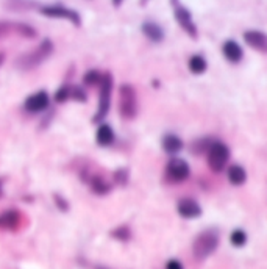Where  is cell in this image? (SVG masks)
Instances as JSON below:
<instances>
[{
	"label": "cell",
	"instance_id": "cell-18",
	"mask_svg": "<svg viewBox=\"0 0 267 269\" xmlns=\"http://www.w3.org/2000/svg\"><path fill=\"white\" fill-rule=\"evenodd\" d=\"M189 70L192 74H203L206 70V60L202 55H194L189 58Z\"/></svg>",
	"mask_w": 267,
	"mask_h": 269
},
{
	"label": "cell",
	"instance_id": "cell-20",
	"mask_svg": "<svg viewBox=\"0 0 267 269\" xmlns=\"http://www.w3.org/2000/svg\"><path fill=\"white\" fill-rule=\"evenodd\" d=\"M102 74L99 70H89L88 74L85 76V83L86 85H97V83H100L102 82Z\"/></svg>",
	"mask_w": 267,
	"mask_h": 269
},
{
	"label": "cell",
	"instance_id": "cell-3",
	"mask_svg": "<svg viewBox=\"0 0 267 269\" xmlns=\"http://www.w3.org/2000/svg\"><path fill=\"white\" fill-rule=\"evenodd\" d=\"M119 111L124 119H133L138 114V97L131 85L125 83L119 89Z\"/></svg>",
	"mask_w": 267,
	"mask_h": 269
},
{
	"label": "cell",
	"instance_id": "cell-15",
	"mask_svg": "<svg viewBox=\"0 0 267 269\" xmlns=\"http://www.w3.org/2000/svg\"><path fill=\"white\" fill-rule=\"evenodd\" d=\"M142 32H144V35L147 36L150 41L161 42L164 39V30L158 26V23H155V22H144L142 23Z\"/></svg>",
	"mask_w": 267,
	"mask_h": 269
},
{
	"label": "cell",
	"instance_id": "cell-7",
	"mask_svg": "<svg viewBox=\"0 0 267 269\" xmlns=\"http://www.w3.org/2000/svg\"><path fill=\"white\" fill-rule=\"evenodd\" d=\"M172 7H174V14H175V19L177 22L180 23V27L192 38V39H197L199 38V30H197V26L194 23L192 20V16H191V11L183 7L181 4L178 2H172Z\"/></svg>",
	"mask_w": 267,
	"mask_h": 269
},
{
	"label": "cell",
	"instance_id": "cell-22",
	"mask_svg": "<svg viewBox=\"0 0 267 269\" xmlns=\"http://www.w3.org/2000/svg\"><path fill=\"white\" fill-rule=\"evenodd\" d=\"M113 235L117 238V239H122V241H127L130 238V230L128 227H119L113 232Z\"/></svg>",
	"mask_w": 267,
	"mask_h": 269
},
{
	"label": "cell",
	"instance_id": "cell-1",
	"mask_svg": "<svg viewBox=\"0 0 267 269\" xmlns=\"http://www.w3.org/2000/svg\"><path fill=\"white\" fill-rule=\"evenodd\" d=\"M219 242H221V235L216 229H206V230L200 232L192 244L194 257H196L197 260L208 258L217 249Z\"/></svg>",
	"mask_w": 267,
	"mask_h": 269
},
{
	"label": "cell",
	"instance_id": "cell-11",
	"mask_svg": "<svg viewBox=\"0 0 267 269\" xmlns=\"http://www.w3.org/2000/svg\"><path fill=\"white\" fill-rule=\"evenodd\" d=\"M11 32H16L23 36H35L36 32L27 26V23H19V22H0V38L10 35Z\"/></svg>",
	"mask_w": 267,
	"mask_h": 269
},
{
	"label": "cell",
	"instance_id": "cell-5",
	"mask_svg": "<svg viewBox=\"0 0 267 269\" xmlns=\"http://www.w3.org/2000/svg\"><path fill=\"white\" fill-rule=\"evenodd\" d=\"M111 89H113V77L111 74H103L100 82V99H99V110L94 116V120H102L111 107Z\"/></svg>",
	"mask_w": 267,
	"mask_h": 269
},
{
	"label": "cell",
	"instance_id": "cell-17",
	"mask_svg": "<svg viewBox=\"0 0 267 269\" xmlns=\"http://www.w3.org/2000/svg\"><path fill=\"white\" fill-rule=\"evenodd\" d=\"M95 138H97V142H99L100 145H110L114 141V132H113V129L110 126L102 124L99 127V130H97Z\"/></svg>",
	"mask_w": 267,
	"mask_h": 269
},
{
	"label": "cell",
	"instance_id": "cell-19",
	"mask_svg": "<svg viewBox=\"0 0 267 269\" xmlns=\"http://www.w3.org/2000/svg\"><path fill=\"white\" fill-rule=\"evenodd\" d=\"M230 241L233 246L236 248H242V246H246V242H247V233L244 230H241V229H236L231 236H230Z\"/></svg>",
	"mask_w": 267,
	"mask_h": 269
},
{
	"label": "cell",
	"instance_id": "cell-10",
	"mask_svg": "<svg viewBox=\"0 0 267 269\" xmlns=\"http://www.w3.org/2000/svg\"><path fill=\"white\" fill-rule=\"evenodd\" d=\"M244 41L256 51L267 54V33H262L259 30H247L244 33Z\"/></svg>",
	"mask_w": 267,
	"mask_h": 269
},
{
	"label": "cell",
	"instance_id": "cell-24",
	"mask_svg": "<svg viewBox=\"0 0 267 269\" xmlns=\"http://www.w3.org/2000/svg\"><path fill=\"white\" fill-rule=\"evenodd\" d=\"M166 269H183V264L178 260H169L166 264Z\"/></svg>",
	"mask_w": 267,
	"mask_h": 269
},
{
	"label": "cell",
	"instance_id": "cell-2",
	"mask_svg": "<svg viewBox=\"0 0 267 269\" xmlns=\"http://www.w3.org/2000/svg\"><path fill=\"white\" fill-rule=\"evenodd\" d=\"M52 48H54L52 42L48 41V39H44V41L35 48V51L29 52L27 55H22V57L17 60L16 64H17V67H20V69H23V70L33 69V67L39 66L47 57H50Z\"/></svg>",
	"mask_w": 267,
	"mask_h": 269
},
{
	"label": "cell",
	"instance_id": "cell-16",
	"mask_svg": "<svg viewBox=\"0 0 267 269\" xmlns=\"http://www.w3.org/2000/svg\"><path fill=\"white\" fill-rule=\"evenodd\" d=\"M228 180L233 183V185H242L246 183L247 180V173L246 169L239 166V164H231L228 167Z\"/></svg>",
	"mask_w": 267,
	"mask_h": 269
},
{
	"label": "cell",
	"instance_id": "cell-25",
	"mask_svg": "<svg viewBox=\"0 0 267 269\" xmlns=\"http://www.w3.org/2000/svg\"><path fill=\"white\" fill-rule=\"evenodd\" d=\"M2 58H4V57H2V55H0V61H2Z\"/></svg>",
	"mask_w": 267,
	"mask_h": 269
},
{
	"label": "cell",
	"instance_id": "cell-9",
	"mask_svg": "<svg viewBox=\"0 0 267 269\" xmlns=\"http://www.w3.org/2000/svg\"><path fill=\"white\" fill-rule=\"evenodd\" d=\"M45 16H50V17H63L67 19L70 22H74L75 26H80V16L72 11L66 7H60V5H52V7H42L41 10Z\"/></svg>",
	"mask_w": 267,
	"mask_h": 269
},
{
	"label": "cell",
	"instance_id": "cell-23",
	"mask_svg": "<svg viewBox=\"0 0 267 269\" xmlns=\"http://www.w3.org/2000/svg\"><path fill=\"white\" fill-rule=\"evenodd\" d=\"M69 95H70V88H66V86H64V88H60V89H58V92H57L55 97H57L58 102H64Z\"/></svg>",
	"mask_w": 267,
	"mask_h": 269
},
{
	"label": "cell",
	"instance_id": "cell-8",
	"mask_svg": "<svg viewBox=\"0 0 267 269\" xmlns=\"http://www.w3.org/2000/svg\"><path fill=\"white\" fill-rule=\"evenodd\" d=\"M177 211L184 219H197L202 216V207L199 205V202H196L194 199H189V198L178 201Z\"/></svg>",
	"mask_w": 267,
	"mask_h": 269
},
{
	"label": "cell",
	"instance_id": "cell-21",
	"mask_svg": "<svg viewBox=\"0 0 267 269\" xmlns=\"http://www.w3.org/2000/svg\"><path fill=\"white\" fill-rule=\"evenodd\" d=\"M114 180L119 183V185H125L127 180H128V170L127 169H119L114 173Z\"/></svg>",
	"mask_w": 267,
	"mask_h": 269
},
{
	"label": "cell",
	"instance_id": "cell-14",
	"mask_svg": "<svg viewBox=\"0 0 267 269\" xmlns=\"http://www.w3.org/2000/svg\"><path fill=\"white\" fill-rule=\"evenodd\" d=\"M161 145L166 154H178L181 149H183V141L180 136L174 135V133H169V135H164L163 136V141H161Z\"/></svg>",
	"mask_w": 267,
	"mask_h": 269
},
{
	"label": "cell",
	"instance_id": "cell-13",
	"mask_svg": "<svg viewBox=\"0 0 267 269\" xmlns=\"http://www.w3.org/2000/svg\"><path fill=\"white\" fill-rule=\"evenodd\" d=\"M222 52H224V57L231 63H239L242 60V57H244V52H242L241 45L233 39H228L224 42Z\"/></svg>",
	"mask_w": 267,
	"mask_h": 269
},
{
	"label": "cell",
	"instance_id": "cell-4",
	"mask_svg": "<svg viewBox=\"0 0 267 269\" xmlns=\"http://www.w3.org/2000/svg\"><path fill=\"white\" fill-rule=\"evenodd\" d=\"M206 158H208L209 169L214 170V173H221V170H224V167L227 166L228 158H230L228 145L221 142V141H214L211 144V148L208 149Z\"/></svg>",
	"mask_w": 267,
	"mask_h": 269
},
{
	"label": "cell",
	"instance_id": "cell-12",
	"mask_svg": "<svg viewBox=\"0 0 267 269\" xmlns=\"http://www.w3.org/2000/svg\"><path fill=\"white\" fill-rule=\"evenodd\" d=\"M47 107H48V95H47V92H44V91L30 95L29 99L25 101V110H27V111H32V113L42 111V110L47 108Z\"/></svg>",
	"mask_w": 267,
	"mask_h": 269
},
{
	"label": "cell",
	"instance_id": "cell-6",
	"mask_svg": "<svg viewBox=\"0 0 267 269\" xmlns=\"http://www.w3.org/2000/svg\"><path fill=\"white\" fill-rule=\"evenodd\" d=\"M191 174V169L188 161H184L183 158H171L166 166V177L169 182L172 183H180L188 180Z\"/></svg>",
	"mask_w": 267,
	"mask_h": 269
}]
</instances>
